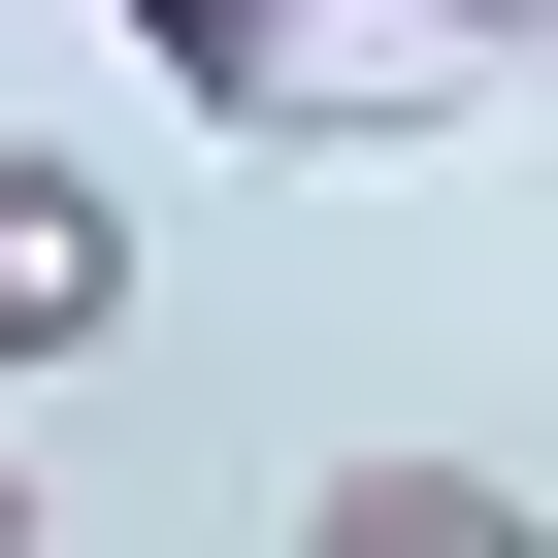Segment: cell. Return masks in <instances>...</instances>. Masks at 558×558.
<instances>
[{
  "label": "cell",
  "mask_w": 558,
  "mask_h": 558,
  "mask_svg": "<svg viewBox=\"0 0 558 558\" xmlns=\"http://www.w3.org/2000/svg\"><path fill=\"white\" fill-rule=\"evenodd\" d=\"M99 329H132V197H99V165H0V395L99 362Z\"/></svg>",
  "instance_id": "cell-1"
},
{
  "label": "cell",
  "mask_w": 558,
  "mask_h": 558,
  "mask_svg": "<svg viewBox=\"0 0 558 558\" xmlns=\"http://www.w3.org/2000/svg\"><path fill=\"white\" fill-rule=\"evenodd\" d=\"M296 558H558V493H525V460H329Z\"/></svg>",
  "instance_id": "cell-2"
},
{
  "label": "cell",
  "mask_w": 558,
  "mask_h": 558,
  "mask_svg": "<svg viewBox=\"0 0 558 558\" xmlns=\"http://www.w3.org/2000/svg\"><path fill=\"white\" fill-rule=\"evenodd\" d=\"M0 558H66V525H34V460H0Z\"/></svg>",
  "instance_id": "cell-3"
}]
</instances>
